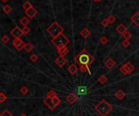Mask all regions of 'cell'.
I'll return each mask as SVG.
<instances>
[{
	"instance_id": "cell-37",
	"label": "cell",
	"mask_w": 139,
	"mask_h": 116,
	"mask_svg": "<svg viewBox=\"0 0 139 116\" xmlns=\"http://www.w3.org/2000/svg\"><path fill=\"white\" fill-rule=\"evenodd\" d=\"M130 45V41L129 40H127V39H125L123 41H122V45L124 47H128V46Z\"/></svg>"
},
{
	"instance_id": "cell-8",
	"label": "cell",
	"mask_w": 139,
	"mask_h": 116,
	"mask_svg": "<svg viewBox=\"0 0 139 116\" xmlns=\"http://www.w3.org/2000/svg\"><path fill=\"white\" fill-rule=\"evenodd\" d=\"M25 14H26V15L28 16L29 18H30V19H33V18H34L36 16V15H37V11L34 8V7H31L30 9H29V10H27V11H25Z\"/></svg>"
},
{
	"instance_id": "cell-5",
	"label": "cell",
	"mask_w": 139,
	"mask_h": 116,
	"mask_svg": "<svg viewBox=\"0 0 139 116\" xmlns=\"http://www.w3.org/2000/svg\"><path fill=\"white\" fill-rule=\"evenodd\" d=\"M25 45L26 44L21 39H20V38H15L12 41V45L19 51H21L22 49H24Z\"/></svg>"
},
{
	"instance_id": "cell-11",
	"label": "cell",
	"mask_w": 139,
	"mask_h": 116,
	"mask_svg": "<svg viewBox=\"0 0 139 116\" xmlns=\"http://www.w3.org/2000/svg\"><path fill=\"white\" fill-rule=\"evenodd\" d=\"M44 103H45V105H46L48 106V108L50 110H54L55 109V104L53 103L52 102V99L51 98H46L45 100H44Z\"/></svg>"
},
{
	"instance_id": "cell-38",
	"label": "cell",
	"mask_w": 139,
	"mask_h": 116,
	"mask_svg": "<svg viewBox=\"0 0 139 116\" xmlns=\"http://www.w3.org/2000/svg\"><path fill=\"white\" fill-rule=\"evenodd\" d=\"M100 42H101L103 45H105V44H107L108 42V39L106 37H103L101 39H100Z\"/></svg>"
},
{
	"instance_id": "cell-32",
	"label": "cell",
	"mask_w": 139,
	"mask_h": 116,
	"mask_svg": "<svg viewBox=\"0 0 139 116\" xmlns=\"http://www.w3.org/2000/svg\"><path fill=\"white\" fill-rule=\"evenodd\" d=\"M7 97L3 94V92H1V94H0V102L1 103L4 102L7 100Z\"/></svg>"
},
{
	"instance_id": "cell-40",
	"label": "cell",
	"mask_w": 139,
	"mask_h": 116,
	"mask_svg": "<svg viewBox=\"0 0 139 116\" xmlns=\"http://www.w3.org/2000/svg\"><path fill=\"white\" fill-rule=\"evenodd\" d=\"M94 2H100V1H102V0H93Z\"/></svg>"
},
{
	"instance_id": "cell-6",
	"label": "cell",
	"mask_w": 139,
	"mask_h": 116,
	"mask_svg": "<svg viewBox=\"0 0 139 116\" xmlns=\"http://www.w3.org/2000/svg\"><path fill=\"white\" fill-rule=\"evenodd\" d=\"M23 31L18 26H15V28L11 31V35L13 36L15 38H20L23 35Z\"/></svg>"
},
{
	"instance_id": "cell-33",
	"label": "cell",
	"mask_w": 139,
	"mask_h": 116,
	"mask_svg": "<svg viewBox=\"0 0 139 116\" xmlns=\"http://www.w3.org/2000/svg\"><path fill=\"white\" fill-rule=\"evenodd\" d=\"M10 41V38L8 36H7V35H4L3 37H2V42L3 43H4V44H7V42H8Z\"/></svg>"
},
{
	"instance_id": "cell-35",
	"label": "cell",
	"mask_w": 139,
	"mask_h": 116,
	"mask_svg": "<svg viewBox=\"0 0 139 116\" xmlns=\"http://www.w3.org/2000/svg\"><path fill=\"white\" fill-rule=\"evenodd\" d=\"M110 24V22H109V20H108V19H104V20H103L102 21H101V25L103 26V27H107V26H108V25Z\"/></svg>"
},
{
	"instance_id": "cell-3",
	"label": "cell",
	"mask_w": 139,
	"mask_h": 116,
	"mask_svg": "<svg viewBox=\"0 0 139 116\" xmlns=\"http://www.w3.org/2000/svg\"><path fill=\"white\" fill-rule=\"evenodd\" d=\"M46 32L54 38L64 33V28L57 21H54L52 24L46 29Z\"/></svg>"
},
{
	"instance_id": "cell-24",
	"label": "cell",
	"mask_w": 139,
	"mask_h": 116,
	"mask_svg": "<svg viewBox=\"0 0 139 116\" xmlns=\"http://www.w3.org/2000/svg\"><path fill=\"white\" fill-rule=\"evenodd\" d=\"M56 97H57V94L54 90L49 91L47 92V94H46V98H49L51 99H53L54 98H56Z\"/></svg>"
},
{
	"instance_id": "cell-14",
	"label": "cell",
	"mask_w": 139,
	"mask_h": 116,
	"mask_svg": "<svg viewBox=\"0 0 139 116\" xmlns=\"http://www.w3.org/2000/svg\"><path fill=\"white\" fill-rule=\"evenodd\" d=\"M131 21H132L137 27L139 26V11H137V12H135V14L133 15H132V17H131Z\"/></svg>"
},
{
	"instance_id": "cell-13",
	"label": "cell",
	"mask_w": 139,
	"mask_h": 116,
	"mask_svg": "<svg viewBox=\"0 0 139 116\" xmlns=\"http://www.w3.org/2000/svg\"><path fill=\"white\" fill-rule=\"evenodd\" d=\"M66 100L70 104H73L77 100V96L75 94H73V92H71L70 94L67 96Z\"/></svg>"
},
{
	"instance_id": "cell-19",
	"label": "cell",
	"mask_w": 139,
	"mask_h": 116,
	"mask_svg": "<svg viewBox=\"0 0 139 116\" xmlns=\"http://www.w3.org/2000/svg\"><path fill=\"white\" fill-rule=\"evenodd\" d=\"M79 69L82 73H86V72H88L89 74L91 75V72L90 70V68H89V65H82V66H80Z\"/></svg>"
},
{
	"instance_id": "cell-12",
	"label": "cell",
	"mask_w": 139,
	"mask_h": 116,
	"mask_svg": "<svg viewBox=\"0 0 139 116\" xmlns=\"http://www.w3.org/2000/svg\"><path fill=\"white\" fill-rule=\"evenodd\" d=\"M116 32L119 33V34H121V35H123L124 33H126L127 31V27L125 25H123V24H120L117 27H116Z\"/></svg>"
},
{
	"instance_id": "cell-26",
	"label": "cell",
	"mask_w": 139,
	"mask_h": 116,
	"mask_svg": "<svg viewBox=\"0 0 139 116\" xmlns=\"http://www.w3.org/2000/svg\"><path fill=\"white\" fill-rule=\"evenodd\" d=\"M23 8L25 9V11H27V10H29V9H30L31 7H32V4L29 2V1H26L24 4H23Z\"/></svg>"
},
{
	"instance_id": "cell-21",
	"label": "cell",
	"mask_w": 139,
	"mask_h": 116,
	"mask_svg": "<svg viewBox=\"0 0 139 116\" xmlns=\"http://www.w3.org/2000/svg\"><path fill=\"white\" fill-rule=\"evenodd\" d=\"M124 65L125 66V67L127 68V70H128L130 73L134 71L135 67H134V66L132 63H130V62H128V63H126L125 64H124Z\"/></svg>"
},
{
	"instance_id": "cell-27",
	"label": "cell",
	"mask_w": 139,
	"mask_h": 116,
	"mask_svg": "<svg viewBox=\"0 0 139 116\" xmlns=\"http://www.w3.org/2000/svg\"><path fill=\"white\" fill-rule=\"evenodd\" d=\"M3 11H4L5 13L9 14V13L11 12V11H12V8H11V7L10 5H6V6L3 7Z\"/></svg>"
},
{
	"instance_id": "cell-16",
	"label": "cell",
	"mask_w": 139,
	"mask_h": 116,
	"mask_svg": "<svg viewBox=\"0 0 139 116\" xmlns=\"http://www.w3.org/2000/svg\"><path fill=\"white\" fill-rule=\"evenodd\" d=\"M77 71H78V68H77V67H76L75 64H71L68 67V72L70 73L72 76L75 75L76 73L77 72Z\"/></svg>"
},
{
	"instance_id": "cell-31",
	"label": "cell",
	"mask_w": 139,
	"mask_h": 116,
	"mask_svg": "<svg viewBox=\"0 0 139 116\" xmlns=\"http://www.w3.org/2000/svg\"><path fill=\"white\" fill-rule=\"evenodd\" d=\"M21 92L23 95H25L29 92V88H27L26 86H22L21 88Z\"/></svg>"
},
{
	"instance_id": "cell-1",
	"label": "cell",
	"mask_w": 139,
	"mask_h": 116,
	"mask_svg": "<svg viewBox=\"0 0 139 116\" xmlns=\"http://www.w3.org/2000/svg\"><path fill=\"white\" fill-rule=\"evenodd\" d=\"M94 59L86 50H82L79 55H77L75 58V62L80 66L82 65H90L94 62Z\"/></svg>"
},
{
	"instance_id": "cell-30",
	"label": "cell",
	"mask_w": 139,
	"mask_h": 116,
	"mask_svg": "<svg viewBox=\"0 0 139 116\" xmlns=\"http://www.w3.org/2000/svg\"><path fill=\"white\" fill-rule=\"evenodd\" d=\"M123 37L125 39H127V40H129L131 37H132V34H131L130 32H129V31H127L126 33H125L123 34Z\"/></svg>"
},
{
	"instance_id": "cell-42",
	"label": "cell",
	"mask_w": 139,
	"mask_h": 116,
	"mask_svg": "<svg viewBox=\"0 0 139 116\" xmlns=\"http://www.w3.org/2000/svg\"><path fill=\"white\" fill-rule=\"evenodd\" d=\"M7 1H8V0H2V2H3V3H6Z\"/></svg>"
},
{
	"instance_id": "cell-17",
	"label": "cell",
	"mask_w": 139,
	"mask_h": 116,
	"mask_svg": "<svg viewBox=\"0 0 139 116\" xmlns=\"http://www.w3.org/2000/svg\"><path fill=\"white\" fill-rule=\"evenodd\" d=\"M81 35H82L84 38H88L90 35V31L87 28H84L82 31H81Z\"/></svg>"
},
{
	"instance_id": "cell-4",
	"label": "cell",
	"mask_w": 139,
	"mask_h": 116,
	"mask_svg": "<svg viewBox=\"0 0 139 116\" xmlns=\"http://www.w3.org/2000/svg\"><path fill=\"white\" fill-rule=\"evenodd\" d=\"M51 42L58 50L60 47H62V46L67 45L69 43V39L64 35V33H61L59 36H57L56 37H54L51 41Z\"/></svg>"
},
{
	"instance_id": "cell-7",
	"label": "cell",
	"mask_w": 139,
	"mask_h": 116,
	"mask_svg": "<svg viewBox=\"0 0 139 116\" xmlns=\"http://www.w3.org/2000/svg\"><path fill=\"white\" fill-rule=\"evenodd\" d=\"M67 59H65L64 58V56H61V55H59V57L57 58V59H55V63L59 66V67H64V66L67 63Z\"/></svg>"
},
{
	"instance_id": "cell-20",
	"label": "cell",
	"mask_w": 139,
	"mask_h": 116,
	"mask_svg": "<svg viewBox=\"0 0 139 116\" xmlns=\"http://www.w3.org/2000/svg\"><path fill=\"white\" fill-rule=\"evenodd\" d=\"M30 22V18H29L28 16H24L21 20V24L23 26H27Z\"/></svg>"
},
{
	"instance_id": "cell-23",
	"label": "cell",
	"mask_w": 139,
	"mask_h": 116,
	"mask_svg": "<svg viewBox=\"0 0 139 116\" xmlns=\"http://www.w3.org/2000/svg\"><path fill=\"white\" fill-rule=\"evenodd\" d=\"M33 48H34V46L32 43H27L24 49L25 50L26 52H31L33 50Z\"/></svg>"
},
{
	"instance_id": "cell-22",
	"label": "cell",
	"mask_w": 139,
	"mask_h": 116,
	"mask_svg": "<svg viewBox=\"0 0 139 116\" xmlns=\"http://www.w3.org/2000/svg\"><path fill=\"white\" fill-rule=\"evenodd\" d=\"M107 78L105 75H101L98 78V82H99L101 84H104L105 83H107Z\"/></svg>"
},
{
	"instance_id": "cell-15",
	"label": "cell",
	"mask_w": 139,
	"mask_h": 116,
	"mask_svg": "<svg viewBox=\"0 0 139 116\" xmlns=\"http://www.w3.org/2000/svg\"><path fill=\"white\" fill-rule=\"evenodd\" d=\"M68 49L66 45H64V46H62V47H60L59 49H58V53L59 54V55L61 56H65V55H67L68 54Z\"/></svg>"
},
{
	"instance_id": "cell-28",
	"label": "cell",
	"mask_w": 139,
	"mask_h": 116,
	"mask_svg": "<svg viewBox=\"0 0 139 116\" xmlns=\"http://www.w3.org/2000/svg\"><path fill=\"white\" fill-rule=\"evenodd\" d=\"M52 102H53V103L55 104V106H59L60 104H61V100L59 98H54L53 99H52Z\"/></svg>"
},
{
	"instance_id": "cell-2",
	"label": "cell",
	"mask_w": 139,
	"mask_h": 116,
	"mask_svg": "<svg viewBox=\"0 0 139 116\" xmlns=\"http://www.w3.org/2000/svg\"><path fill=\"white\" fill-rule=\"evenodd\" d=\"M112 110V106L108 102H107V100L105 99L101 100L98 105L95 106V110L101 116H107Z\"/></svg>"
},
{
	"instance_id": "cell-25",
	"label": "cell",
	"mask_w": 139,
	"mask_h": 116,
	"mask_svg": "<svg viewBox=\"0 0 139 116\" xmlns=\"http://www.w3.org/2000/svg\"><path fill=\"white\" fill-rule=\"evenodd\" d=\"M120 72H121L122 74H124V75H129V74H130V72L127 70V68L125 67V65H123V66H121V67H120Z\"/></svg>"
},
{
	"instance_id": "cell-29",
	"label": "cell",
	"mask_w": 139,
	"mask_h": 116,
	"mask_svg": "<svg viewBox=\"0 0 139 116\" xmlns=\"http://www.w3.org/2000/svg\"><path fill=\"white\" fill-rule=\"evenodd\" d=\"M0 116H12V114L8 110H4L0 114Z\"/></svg>"
},
{
	"instance_id": "cell-9",
	"label": "cell",
	"mask_w": 139,
	"mask_h": 116,
	"mask_svg": "<svg viewBox=\"0 0 139 116\" xmlns=\"http://www.w3.org/2000/svg\"><path fill=\"white\" fill-rule=\"evenodd\" d=\"M76 94L78 95H86L88 94V88L86 86H79L76 91Z\"/></svg>"
},
{
	"instance_id": "cell-41",
	"label": "cell",
	"mask_w": 139,
	"mask_h": 116,
	"mask_svg": "<svg viewBox=\"0 0 139 116\" xmlns=\"http://www.w3.org/2000/svg\"><path fill=\"white\" fill-rule=\"evenodd\" d=\"M20 116H27L25 114H24V113H23V114H21V115H20Z\"/></svg>"
},
{
	"instance_id": "cell-36",
	"label": "cell",
	"mask_w": 139,
	"mask_h": 116,
	"mask_svg": "<svg viewBox=\"0 0 139 116\" xmlns=\"http://www.w3.org/2000/svg\"><path fill=\"white\" fill-rule=\"evenodd\" d=\"M22 31H23V33L24 34H28L29 33H30V29L29 28L28 26H24V28L22 29Z\"/></svg>"
},
{
	"instance_id": "cell-34",
	"label": "cell",
	"mask_w": 139,
	"mask_h": 116,
	"mask_svg": "<svg viewBox=\"0 0 139 116\" xmlns=\"http://www.w3.org/2000/svg\"><path fill=\"white\" fill-rule=\"evenodd\" d=\"M107 19H108V20H109L110 24H113V23H115V20H116V19H115V17L114 16V15H109V17H108Z\"/></svg>"
},
{
	"instance_id": "cell-18",
	"label": "cell",
	"mask_w": 139,
	"mask_h": 116,
	"mask_svg": "<svg viewBox=\"0 0 139 116\" xmlns=\"http://www.w3.org/2000/svg\"><path fill=\"white\" fill-rule=\"evenodd\" d=\"M115 98H116L118 100H122V99L125 97V94L123 90L119 89V90H117V92L115 94Z\"/></svg>"
},
{
	"instance_id": "cell-39",
	"label": "cell",
	"mask_w": 139,
	"mask_h": 116,
	"mask_svg": "<svg viewBox=\"0 0 139 116\" xmlns=\"http://www.w3.org/2000/svg\"><path fill=\"white\" fill-rule=\"evenodd\" d=\"M37 59H38V57H37V55H35V54H33V55H32L30 56V59H31V61H33V63L34 62H36L37 60Z\"/></svg>"
},
{
	"instance_id": "cell-10",
	"label": "cell",
	"mask_w": 139,
	"mask_h": 116,
	"mask_svg": "<svg viewBox=\"0 0 139 116\" xmlns=\"http://www.w3.org/2000/svg\"><path fill=\"white\" fill-rule=\"evenodd\" d=\"M106 67L108 68V69H113L115 66V62L111 59V58H108V59L105 61V63H104Z\"/></svg>"
}]
</instances>
